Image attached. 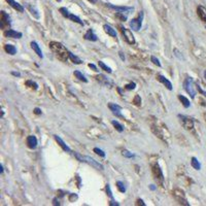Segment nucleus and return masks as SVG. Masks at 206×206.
Masks as SVG:
<instances>
[{"label": "nucleus", "mask_w": 206, "mask_h": 206, "mask_svg": "<svg viewBox=\"0 0 206 206\" xmlns=\"http://www.w3.org/2000/svg\"><path fill=\"white\" fill-rule=\"evenodd\" d=\"M137 205H142V206H145V203L143 202L142 200H141V199H138V200H137V203H136Z\"/></svg>", "instance_id": "44"}, {"label": "nucleus", "mask_w": 206, "mask_h": 206, "mask_svg": "<svg viewBox=\"0 0 206 206\" xmlns=\"http://www.w3.org/2000/svg\"><path fill=\"white\" fill-rule=\"evenodd\" d=\"M31 47H32L33 51H34L35 53L37 54V56H38L39 58H41V59H42V58H43L42 52H41L40 47H39L38 43H37L36 41H32V42H31Z\"/></svg>", "instance_id": "19"}, {"label": "nucleus", "mask_w": 206, "mask_h": 206, "mask_svg": "<svg viewBox=\"0 0 206 206\" xmlns=\"http://www.w3.org/2000/svg\"><path fill=\"white\" fill-rule=\"evenodd\" d=\"M3 35L7 38H22L23 34L21 32H18V31H14L12 29H8V30H5L3 33Z\"/></svg>", "instance_id": "7"}, {"label": "nucleus", "mask_w": 206, "mask_h": 206, "mask_svg": "<svg viewBox=\"0 0 206 206\" xmlns=\"http://www.w3.org/2000/svg\"><path fill=\"white\" fill-rule=\"evenodd\" d=\"M73 154H74V157H75L80 162H86V160H85V157H83L82 155H80L78 153H75V151H74Z\"/></svg>", "instance_id": "40"}, {"label": "nucleus", "mask_w": 206, "mask_h": 206, "mask_svg": "<svg viewBox=\"0 0 206 206\" xmlns=\"http://www.w3.org/2000/svg\"><path fill=\"white\" fill-rule=\"evenodd\" d=\"M184 90L187 91V93H188V94L191 96V98H195V96H196L197 88L195 87L194 80H193L192 78H188L186 80H184Z\"/></svg>", "instance_id": "2"}, {"label": "nucleus", "mask_w": 206, "mask_h": 206, "mask_svg": "<svg viewBox=\"0 0 206 206\" xmlns=\"http://www.w3.org/2000/svg\"><path fill=\"white\" fill-rule=\"evenodd\" d=\"M6 2H7V3L9 4L12 8H14L16 10H18V11H20V12L24 11V7H23V6L21 5L19 2L14 1V0H6Z\"/></svg>", "instance_id": "16"}, {"label": "nucleus", "mask_w": 206, "mask_h": 206, "mask_svg": "<svg viewBox=\"0 0 206 206\" xmlns=\"http://www.w3.org/2000/svg\"><path fill=\"white\" fill-rule=\"evenodd\" d=\"M142 20H143V11H140L139 16L135 19H132L129 23L130 25V28L134 31H138L141 28V25H142Z\"/></svg>", "instance_id": "4"}, {"label": "nucleus", "mask_w": 206, "mask_h": 206, "mask_svg": "<svg viewBox=\"0 0 206 206\" xmlns=\"http://www.w3.org/2000/svg\"><path fill=\"white\" fill-rule=\"evenodd\" d=\"M75 200V199H78V196H76V195H71V196H70V201H72V200Z\"/></svg>", "instance_id": "47"}, {"label": "nucleus", "mask_w": 206, "mask_h": 206, "mask_svg": "<svg viewBox=\"0 0 206 206\" xmlns=\"http://www.w3.org/2000/svg\"><path fill=\"white\" fill-rule=\"evenodd\" d=\"M11 74H12V75H14V76H18V78H20V76H21V74L19 73V72H14V71H12V72H11Z\"/></svg>", "instance_id": "46"}, {"label": "nucleus", "mask_w": 206, "mask_h": 206, "mask_svg": "<svg viewBox=\"0 0 206 206\" xmlns=\"http://www.w3.org/2000/svg\"><path fill=\"white\" fill-rule=\"evenodd\" d=\"M118 28H120V30H121V32H122L123 36H124L125 40H126L129 45H134L135 38H134V35H133L132 31L129 30V29H127V28H125V27H123V26H118Z\"/></svg>", "instance_id": "3"}, {"label": "nucleus", "mask_w": 206, "mask_h": 206, "mask_svg": "<svg viewBox=\"0 0 206 206\" xmlns=\"http://www.w3.org/2000/svg\"><path fill=\"white\" fill-rule=\"evenodd\" d=\"M28 8H29V10H30V11H31V14H32L33 16L35 17V18H36V19H38V18H39V14H38V11H37V10L35 9L34 7H32V6H31V5H28Z\"/></svg>", "instance_id": "32"}, {"label": "nucleus", "mask_w": 206, "mask_h": 206, "mask_svg": "<svg viewBox=\"0 0 206 206\" xmlns=\"http://www.w3.org/2000/svg\"><path fill=\"white\" fill-rule=\"evenodd\" d=\"M111 124H112V126L116 128V131H118V132H123V131H124V127H123L118 121H111Z\"/></svg>", "instance_id": "28"}, {"label": "nucleus", "mask_w": 206, "mask_h": 206, "mask_svg": "<svg viewBox=\"0 0 206 206\" xmlns=\"http://www.w3.org/2000/svg\"><path fill=\"white\" fill-rule=\"evenodd\" d=\"M68 19H70V20L72 21V22H75V23H78V24H80V25H82V26H84V22H83L82 20H80V18H78V16H74V14H69V18Z\"/></svg>", "instance_id": "29"}, {"label": "nucleus", "mask_w": 206, "mask_h": 206, "mask_svg": "<svg viewBox=\"0 0 206 206\" xmlns=\"http://www.w3.org/2000/svg\"><path fill=\"white\" fill-rule=\"evenodd\" d=\"M106 193H107V195L110 197V198H113V196H112V192H111V190H110V186L109 184H106Z\"/></svg>", "instance_id": "41"}, {"label": "nucleus", "mask_w": 206, "mask_h": 206, "mask_svg": "<svg viewBox=\"0 0 206 206\" xmlns=\"http://www.w3.org/2000/svg\"><path fill=\"white\" fill-rule=\"evenodd\" d=\"M69 59L71 60L72 62H73L74 64H82L83 63V61L80 59V58L78 57V56H75L74 54H72L71 52L69 53Z\"/></svg>", "instance_id": "24"}, {"label": "nucleus", "mask_w": 206, "mask_h": 206, "mask_svg": "<svg viewBox=\"0 0 206 206\" xmlns=\"http://www.w3.org/2000/svg\"><path fill=\"white\" fill-rule=\"evenodd\" d=\"M173 195H174V197H175V199L180 203V204L189 205V203H187V200H186V198H184V193H182V191L175 190L173 192Z\"/></svg>", "instance_id": "12"}, {"label": "nucleus", "mask_w": 206, "mask_h": 206, "mask_svg": "<svg viewBox=\"0 0 206 206\" xmlns=\"http://www.w3.org/2000/svg\"><path fill=\"white\" fill-rule=\"evenodd\" d=\"M191 165H192V167L194 168V169L196 170H200L201 169V164L200 162L197 160V158L193 157L192 159H191Z\"/></svg>", "instance_id": "22"}, {"label": "nucleus", "mask_w": 206, "mask_h": 206, "mask_svg": "<svg viewBox=\"0 0 206 206\" xmlns=\"http://www.w3.org/2000/svg\"><path fill=\"white\" fill-rule=\"evenodd\" d=\"M4 51L9 55H16L17 54V49L14 45H4Z\"/></svg>", "instance_id": "21"}, {"label": "nucleus", "mask_w": 206, "mask_h": 206, "mask_svg": "<svg viewBox=\"0 0 206 206\" xmlns=\"http://www.w3.org/2000/svg\"><path fill=\"white\" fill-rule=\"evenodd\" d=\"M3 172H4V168H3V166L1 165V166H0V173L2 174Z\"/></svg>", "instance_id": "51"}, {"label": "nucleus", "mask_w": 206, "mask_h": 206, "mask_svg": "<svg viewBox=\"0 0 206 206\" xmlns=\"http://www.w3.org/2000/svg\"><path fill=\"white\" fill-rule=\"evenodd\" d=\"M122 155L124 156V157H126V158H133L134 157V155H133L132 153H130V151H128V149H123V151H122Z\"/></svg>", "instance_id": "33"}, {"label": "nucleus", "mask_w": 206, "mask_h": 206, "mask_svg": "<svg viewBox=\"0 0 206 206\" xmlns=\"http://www.w3.org/2000/svg\"><path fill=\"white\" fill-rule=\"evenodd\" d=\"M108 108L111 110L112 113H113L114 116H118V118H123L122 113H121L122 107H121L120 105H118V104H116V103H109L108 104Z\"/></svg>", "instance_id": "11"}, {"label": "nucleus", "mask_w": 206, "mask_h": 206, "mask_svg": "<svg viewBox=\"0 0 206 206\" xmlns=\"http://www.w3.org/2000/svg\"><path fill=\"white\" fill-rule=\"evenodd\" d=\"M178 99H179L180 102L182 103V105H184L186 108H189V107L191 106L190 100H189L188 98H186L184 96H182V95H178Z\"/></svg>", "instance_id": "23"}, {"label": "nucleus", "mask_w": 206, "mask_h": 206, "mask_svg": "<svg viewBox=\"0 0 206 206\" xmlns=\"http://www.w3.org/2000/svg\"><path fill=\"white\" fill-rule=\"evenodd\" d=\"M53 201H54V203H53V204H54V205H60L59 201H58V202H57V199H56V198H55V199H54V200H53Z\"/></svg>", "instance_id": "50"}, {"label": "nucleus", "mask_w": 206, "mask_h": 206, "mask_svg": "<svg viewBox=\"0 0 206 206\" xmlns=\"http://www.w3.org/2000/svg\"><path fill=\"white\" fill-rule=\"evenodd\" d=\"M133 103H134L135 105H137V106H140L141 98H140V96H139V95H136V96L134 97V99H133Z\"/></svg>", "instance_id": "35"}, {"label": "nucleus", "mask_w": 206, "mask_h": 206, "mask_svg": "<svg viewBox=\"0 0 206 206\" xmlns=\"http://www.w3.org/2000/svg\"><path fill=\"white\" fill-rule=\"evenodd\" d=\"M50 47L55 53V55L58 57V59H60L63 62H66L68 60L70 52L62 43L57 42V41H51L50 42Z\"/></svg>", "instance_id": "1"}, {"label": "nucleus", "mask_w": 206, "mask_h": 206, "mask_svg": "<svg viewBox=\"0 0 206 206\" xmlns=\"http://www.w3.org/2000/svg\"><path fill=\"white\" fill-rule=\"evenodd\" d=\"M85 39H87V40H90V41H96L97 40V35L95 34L94 32H93L92 29H90V30H88L86 32V34L84 35Z\"/></svg>", "instance_id": "18"}, {"label": "nucleus", "mask_w": 206, "mask_h": 206, "mask_svg": "<svg viewBox=\"0 0 206 206\" xmlns=\"http://www.w3.org/2000/svg\"><path fill=\"white\" fill-rule=\"evenodd\" d=\"M204 78H205V80H206V70L204 71Z\"/></svg>", "instance_id": "54"}, {"label": "nucleus", "mask_w": 206, "mask_h": 206, "mask_svg": "<svg viewBox=\"0 0 206 206\" xmlns=\"http://www.w3.org/2000/svg\"><path fill=\"white\" fill-rule=\"evenodd\" d=\"M109 205H110V206H113V205H116V206H118L120 204H118V203H116V202H114V201H111V202L109 203Z\"/></svg>", "instance_id": "48"}, {"label": "nucleus", "mask_w": 206, "mask_h": 206, "mask_svg": "<svg viewBox=\"0 0 206 206\" xmlns=\"http://www.w3.org/2000/svg\"><path fill=\"white\" fill-rule=\"evenodd\" d=\"M10 24H11V22H10L9 16H8L5 11L2 10L1 11V28L4 29L5 27H10Z\"/></svg>", "instance_id": "9"}, {"label": "nucleus", "mask_w": 206, "mask_h": 206, "mask_svg": "<svg viewBox=\"0 0 206 206\" xmlns=\"http://www.w3.org/2000/svg\"><path fill=\"white\" fill-rule=\"evenodd\" d=\"M96 80H98V82H100V83H102V84L106 85V86H107V85L109 84V83H108V80H107V78H106L104 75H101V74H99V75L96 76Z\"/></svg>", "instance_id": "30"}, {"label": "nucleus", "mask_w": 206, "mask_h": 206, "mask_svg": "<svg viewBox=\"0 0 206 206\" xmlns=\"http://www.w3.org/2000/svg\"><path fill=\"white\" fill-rule=\"evenodd\" d=\"M157 80H159L160 83H162V84H163L164 86H165L169 91H171L172 89H173V88H172V84L170 83V80H168L167 78H165V76L161 75V74H158V75H157Z\"/></svg>", "instance_id": "13"}, {"label": "nucleus", "mask_w": 206, "mask_h": 206, "mask_svg": "<svg viewBox=\"0 0 206 206\" xmlns=\"http://www.w3.org/2000/svg\"><path fill=\"white\" fill-rule=\"evenodd\" d=\"M116 18L120 19V20L123 21V22H125V21L127 20V17L124 16V14H122V12H116Z\"/></svg>", "instance_id": "38"}, {"label": "nucleus", "mask_w": 206, "mask_h": 206, "mask_svg": "<svg viewBox=\"0 0 206 206\" xmlns=\"http://www.w3.org/2000/svg\"><path fill=\"white\" fill-rule=\"evenodd\" d=\"M54 137H55V139H56V141L58 142V144H59L60 146H61L62 149H64V151H67V153H71V149H70V147L68 146V145L66 144L65 142H64V140L61 138V137L58 136V135H54Z\"/></svg>", "instance_id": "14"}, {"label": "nucleus", "mask_w": 206, "mask_h": 206, "mask_svg": "<svg viewBox=\"0 0 206 206\" xmlns=\"http://www.w3.org/2000/svg\"><path fill=\"white\" fill-rule=\"evenodd\" d=\"M107 6L109 8H111V9H114L116 10L118 12H122V14H124V12H131L133 11V9L134 8L133 7H127V6H116V5H112V4H107Z\"/></svg>", "instance_id": "10"}, {"label": "nucleus", "mask_w": 206, "mask_h": 206, "mask_svg": "<svg viewBox=\"0 0 206 206\" xmlns=\"http://www.w3.org/2000/svg\"><path fill=\"white\" fill-rule=\"evenodd\" d=\"M57 1H61V0H57Z\"/></svg>", "instance_id": "55"}, {"label": "nucleus", "mask_w": 206, "mask_h": 206, "mask_svg": "<svg viewBox=\"0 0 206 206\" xmlns=\"http://www.w3.org/2000/svg\"><path fill=\"white\" fill-rule=\"evenodd\" d=\"M34 113L35 114H41V109H40V108H38V107L34 108Z\"/></svg>", "instance_id": "43"}, {"label": "nucleus", "mask_w": 206, "mask_h": 206, "mask_svg": "<svg viewBox=\"0 0 206 206\" xmlns=\"http://www.w3.org/2000/svg\"><path fill=\"white\" fill-rule=\"evenodd\" d=\"M151 61L153 62L155 65H157L158 67H161V63H160L159 59H158V58H156L155 56H151Z\"/></svg>", "instance_id": "36"}, {"label": "nucleus", "mask_w": 206, "mask_h": 206, "mask_svg": "<svg viewBox=\"0 0 206 206\" xmlns=\"http://www.w3.org/2000/svg\"><path fill=\"white\" fill-rule=\"evenodd\" d=\"M116 188L118 189V191H120L121 193L126 192V187H125V184H123L122 182H116Z\"/></svg>", "instance_id": "31"}, {"label": "nucleus", "mask_w": 206, "mask_h": 206, "mask_svg": "<svg viewBox=\"0 0 206 206\" xmlns=\"http://www.w3.org/2000/svg\"><path fill=\"white\" fill-rule=\"evenodd\" d=\"M155 189H156V188H155V187H154V184H151V190H153V191H154V190H155Z\"/></svg>", "instance_id": "52"}, {"label": "nucleus", "mask_w": 206, "mask_h": 206, "mask_svg": "<svg viewBox=\"0 0 206 206\" xmlns=\"http://www.w3.org/2000/svg\"><path fill=\"white\" fill-rule=\"evenodd\" d=\"M60 12H61V14H63V16L65 17V18H69L70 12L68 11L67 8H65V7H61V8H60Z\"/></svg>", "instance_id": "34"}, {"label": "nucleus", "mask_w": 206, "mask_h": 206, "mask_svg": "<svg viewBox=\"0 0 206 206\" xmlns=\"http://www.w3.org/2000/svg\"><path fill=\"white\" fill-rule=\"evenodd\" d=\"M74 76H75L78 80H82V82H84V83H88V80L86 78V76L84 75V74L82 73V72H80V71H74Z\"/></svg>", "instance_id": "26"}, {"label": "nucleus", "mask_w": 206, "mask_h": 206, "mask_svg": "<svg viewBox=\"0 0 206 206\" xmlns=\"http://www.w3.org/2000/svg\"><path fill=\"white\" fill-rule=\"evenodd\" d=\"M94 153H96L97 155L100 156V157H102V158L105 157V153H104L102 149H98V147H95V149H94Z\"/></svg>", "instance_id": "37"}, {"label": "nucleus", "mask_w": 206, "mask_h": 206, "mask_svg": "<svg viewBox=\"0 0 206 206\" xmlns=\"http://www.w3.org/2000/svg\"><path fill=\"white\" fill-rule=\"evenodd\" d=\"M135 87H136V84H135V83H130V84L125 86V89H126V90H134Z\"/></svg>", "instance_id": "39"}, {"label": "nucleus", "mask_w": 206, "mask_h": 206, "mask_svg": "<svg viewBox=\"0 0 206 206\" xmlns=\"http://www.w3.org/2000/svg\"><path fill=\"white\" fill-rule=\"evenodd\" d=\"M153 174L155 179L157 180V182H159L160 184H163L164 182V176H163V172H162L161 168L158 164H155L153 166Z\"/></svg>", "instance_id": "5"}, {"label": "nucleus", "mask_w": 206, "mask_h": 206, "mask_svg": "<svg viewBox=\"0 0 206 206\" xmlns=\"http://www.w3.org/2000/svg\"><path fill=\"white\" fill-rule=\"evenodd\" d=\"M85 160H86L87 163L90 164L91 166H93V167L96 168V169H98V170H104V167H103L102 164H100L99 162L95 161V160L93 159V158L89 157V156H85Z\"/></svg>", "instance_id": "8"}, {"label": "nucleus", "mask_w": 206, "mask_h": 206, "mask_svg": "<svg viewBox=\"0 0 206 206\" xmlns=\"http://www.w3.org/2000/svg\"><path fill=\"white\" fill-rule=\"evenodd\" d=\"M118 55H120L121 59H122V60H123V61H124V60H125V56H124V55H123V53H122V52H120V53H118Z\"/></svg>", "instance_id": "49"}, {"label": "nucleus", "mask_w": 206, "mask_h": 206, "mask_svg": "<svg viewBox=\"0 0 206 206\" xmlns=\"http://www.w3.org/2000/svg\"><path fill=\"white\" fill-rule=\"evenodd\" d=\"M25 85H26L27 87H29L30 89H33V90H37V89H38V85L31 80H26V82H25Z\"/></svg>", "instance_id": "25"}, {"label": "nucleus", "mask_w": 206, "mask_h": 206, "mask_svg": "<svg viewBox=\"0 0 206 206\" xmlns=\"http://www.w3.org/2000/svg\"><path fill=\"white\" fill-rule=\"evenodd\" d=\"M178 118H180V122H182V127H184L186 130H192L193 128H194V122H193L192 118H188V116H178Z\"/></svg>", "instance_id": "6"}, {"label": "nucleus", "mask_w": 206, "mask_h": 206, "mask_svg": "<svg viewBox=\"0 0 206 206\" xmlns=\"http://www.w3.org/2000/svg\"><path fill=\"white\" fill-rule=\"evenodd\" d=\"M103 29H104V31H105L106 33H107L109 36H111V37H116V30H114L113 28H112L110 25H107V24H105L103 26Z\"/></svg>", "instance_id": "20"}, {"label": "nucleus", "mask_w": 206, "mask_h": 206, "mask_svg": "<svg viewBox=\"0 0 206 206\" xmlns=\"http://www.w3.org/2000/svg\"><path fill=\"white\" fill-rule=\"evenodd\" d=\"M27 145H28V147H30V149H35V147L37 146V138L35 136H33V135H30V136L27 137Z\"/></svg>", "instance_id": "15"}, {"label": "nucleus", "mask_w": 206, "mask_h": 206, "mask_svg": "<svg viewBox=\"0 0 206 206\" xmlns=\"http://www.w3.org/2000/svg\"><path fill=\"white\" fill-rule=\"evenodd\" d=\"M89 1L92 2V3H95V2H96V0H89Z\"/></svg>", "instance_id": "53"}, {"label": "nucleus", "mask_w": 206, "mask_h": 206, "mask_svg": "<svg viewBox=\"0 0 206 206\" xmlns=\"http://www.w3.org/2000/svg\"><path fill=\"white\" fill-rule=\"evenodd\" d=\"M98 64H99V67H100L102 70H104V71H106V72H107V73H111V72H112L111 68L108 67V66L106 65V64H104L102 61H99V62H98Z\"/></svg>", "instance_id": "27"}, {"label": "nucleus", "mask_w": 206, "mask_h": 206, "mask_svg": "<svg viewBox=\"0 0 206 206\" xmlns=\"http://www.w3.org/2000/svg\"><path fill=\"white\" fill-rule=\"evenodd\" d=\"M89 67L92 68V69L94 70V71H98V69H97V67L94 65V64H89Z\"/></svg>", "instance_id": "45"}, {"label": "nucleus", "mask_w": 206, "mask_h": 206, "mask_svg": "<svg viewBox=\"0 0 206 206\" xmlns=\"http://www.w3.org/2000/svg\"><path fill=\"white\" fill-rule=\"evenodd\" d=\"M197 14H198L199 18H200L203 22L206 23V8L203 7V6H201V5H199L198 7H197Z\"/></svg>", "instance_id": "17"}, {"label": "nucleus", "mask_w": 206, "mask_h": 206, "mask_svg": "<svg viewBox=\"0 0 206 206\" xmlns=\"http://www.w3.org/2000/svg\"><path fill=\"white\" fill-rule=\"evenodd\" d=\"M196 88H197V91H199V92H200L201 94L203 95V96L206 97V92H205V91H203L202 89H201V87L199 86V85H196Z\"/></svg>", "instance_id": "42"}]
</instances>
